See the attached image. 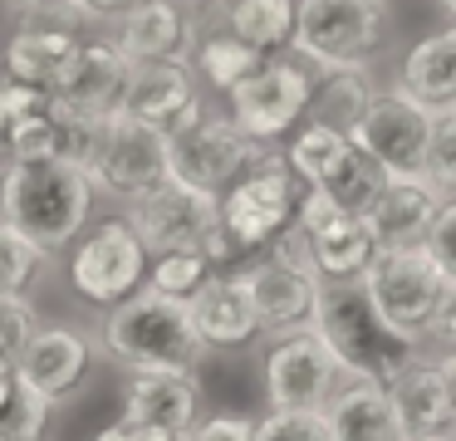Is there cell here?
<instances>
[{"mask_svg": "<svg viewBox=\"0 0 456 441\" xmlns=\"http://www.w3.org/2000/svg\"><path fill=\"white\" fill-rule=\"evenodd\" d=\"M94 182L84 167L64 157L45 162H11L0 172V221L15 225L45 255L69 250L94 216Z\"/></svg>", "mask_w": 456, "mask_h": 441, "instance_id": "1", "label": "cell"}, {"mask_svg": "<svg viewBox=\"0 0 456 441\" xmlns=\"http://www.w3.org/2000/svg\"><path fill=\"white\" fill-rule=\"evenodd\" d=\"M103 353L128 372H197L207 358V343L191 329L187 299H172L142 284L138 294L109 304L103 319Z\"/></svg>", "mask_w": 456, "mask_h": 441, "instance_id": "2", "label": "cell"}, {"mask_svg": "<svg viewBox=\"0 0 456 441\" xmlns=\"http://www.w3.org/2000/svg\"><path fill=\"white\" fill-rule=\"evenodd\" d=\"M319 339L329 343V353L338 358L344 378H368V382H393L403 368L417 363V343H407L403 333H393L378 309L368 304L363 284H329L319 294V314H314Z\"/></svg>", "mask_w": 456, "mask_h": 441, "instance_id": "3", "label": "cell"}, {"mask_svg": "<svg viewBox=\"0 0 456 441\" xmlns=\"http://www.w3.org/2000/svg\"><path fill=\"white\" fill-rule=\"evenodd\" d=\"M446 280L452 274L442 270V260L427 250V241H417V245H387V250H378L358 284H363L368 304L378 309V319L387 329L403 333L407 343H422L432 333Z\"/></svg>", "mask_w": 456, "mask_h": 441, "instance_id": "4", "label": "cell"}, {"mask_svg": "<svg viewBox=\"0 0 456 441\" xmlns=\"http://www.w3.org/2000/svg\"><path fill=\"white\" fill-rule=\"evenodd\" d=\"M295 182L299 176L289 172V157L275 152L270 143H260L256 157H250V167L221 192V231L236 245L240 260L265 250V245L295 221V201H299Z\"/></svg>", "mask_w": 456, "mask_h": 441, "instance_id": "5", "label": "cell"}, {"mask_svg": "<svg viewBox=\"0 0 456 441\" xmlns=\"http://www.w3.org/2000/svg\"><path fill=\"white\" fill-rule=\"evenodd\" d=\"M383 0H295V49L314 69H368L383 49Z\"/></svg>", "mask_w": 456, "mask_h": 441, "instance_id": "6", "label": "cell"}, {"mask_svg": "<svg viewBox=\"0 0 456 441\" xmlns=\"http://www.w3.org/2000/svg\"><path fill=\"white\" fill-rule=\"evenodd\" d=\"M354 147L383 172V182H427V137H432V108L407 88L373 94L368 113L354 123Z\"/></svg>", "mask_w": 456, "mask_h": 441, "instance_id": "7", "label": "cell"}, {"mask_svg": "<svg viewBox=\"0 0 456 441\" xmlns=\"http://www.w3.org/2000/svg\"><path fill=\"white\" fill-rule=\"evenodd\" d=\"M285 157H289V172L305 186L324 192L334 206L358 211V216L368 211V201H373L378 186H383V172L358 152L354 137L329 127V123H314V118L299 127V137L285 147Z\"/></svg>", "mask_w": 456, "mask_h": 441, "instance_id": "8", "label": "cell"}, {"mask_svg": "<svg viewBox=\"0 0 456 441\" xmlns=\"http://www.w3.org/2000/svg\"><path fill=\"white\" fill-rule=\"evenodd\" d=\"M148 265H152V255H148V245H142V235L133 231V221H103L99 231L79 235V241L69 245L74 294L99 304V309L138 294L142 284H148Z\"/></svg>", "mask_w": 456, "mask_h": 441, "instance_id": "9", "label": "cell"}, {"mask_svg": "<svg viewBox=\"0 0 456 441\" xmlns=\"http://www.w3.org/2000/svg\"><path fill=\"white\" fill-rule=\"evenodd\" d=\"M89 182L94 192L118 196V201L152 192L158 182H167V133L158 123L123 113V108H109L99 152L89 162Z\"/></svg>", "mask_w": 456, "mask_h": 441, "instance_id": "10", "label": "cell"}, {"mask_svg": "<svg viewBox=\"0 0 456 441\" xmlns=\"http://www.w3.org/2000/svg\"><path fill=\"white\" fill-rule=\"evenodd\" d=\"M309 94H314V74L299 59L265 54L256 74H246L231 88V123L250 137V143H280L299 118L309 113Z\"/></svg>", "mask_w": 456, "mask_h": 441, "instance_id": "11", "label": "cell"}, {"mask_svg": "<svg viewBox=\"0 0 456 441\" xmlns=\"http://www.w3.org/2000/svg\"><path fill=\"white\" fill-rule=\"evenodd\" d=\"M128 221L142 235L148 255L162 250H207V241L221 225V196L197 192L187 182H158L152 192L128 201Z\"/></svg>", "mask_w": 456, "mask_h": 441, "instance_id": "12", "label": "cell"}, {"mask_svg": "<svg viewBox=\"0 0 456 441\" xmlns=\"http://www.w3.org/2000/svg\"><path fill=\"white\" fill-rule=\"evenodd\" d=\"M260 143H250L231 118H187L182 127L167 133V176L187 182L197 192H226L240 172L250 167Z\"/></svg>", "mask_w": 456, "mask_h": 441, "instance_id": "13", "label": "cell"}, {"mask_svg": "<svg viewBox=\"0 0 456 441\" xmlns=\"http://www.w3.org/2000/svg\"><path fill=\"white\" fill-rule=\"evenodd\" d=\"M295 225L305 231V241H309V255H314L319 280H329V284L363 280V270L373 265V255H378V241H373V231H368L363 216L334 206L324 192H314V186L295 201Z\"/></svg>", "mask_w": 456, "mask_h": 441, "instance_id": "14", "label": "cell"}, {"mask_svg": "<svg viewBox=\"0 0 456 441\" xmlns=\"http://www.w3.org/2000/svg\"><path fill=\"white\" fill-rule=\"evenodd\" d=\"M338 358L329 353V343L319 339V329H289L275 333L265 353V397L270 407H324L338 392Z\"/></svg>", "mask_w": 456, "mask_h": 441, "instance_id": "15", "label": "cell"}, {"mask_svg": "<svg viewBox=\"0 0 456 441\" xmlns=\"http://www.w3.org/2000/svg\"><path fill=\"white\" fill-rule=\"evenodd\" d=\"M250 290V304H256L260 333H289V329H314L319 314V294H324V280H319L309 265H295L285 255H260L256 265L240 270Z\"/></svg>", "mask_w": 456, "mask_h": 441, "instance_id": "16", "label": "cell"}, {"mask_svg": "<svg viewBox=\"0 0 456 441\" xmlns=\"http://www.w3.org/2000/svg\"><path fill=\"white\" fill-rule=\"evenodd\" d=\"M118 108L142 118V123H158L162 133H172V127H182L187 118L201 113L197 74H191L187 59H133Z\"/></svg>", "mask_w": 456, "mask_h": 441, "instance_id": "17", "label": "cell"}, {"mask_svg": "<svg viewBox=\"0 0 456 441\" xmlns=\"http://www.w3.org/2000/svg\"><path fill=\"white\" fill-rule=\"evenodd\" d=\"M89 339L79 329H64V323H40L30 333V343L15 358V378L30 392H40L50 407L69 402L79 392V382L89 378Z\"/></svg>", "mask_w": 456, "mask_h": 441, "instance_id": "18", "label": "cell"}, {"mask_svg": "<svg viewBox=\"0 0 456 441\" xmlns=\"http://www.w3.org/2000/svg\"><path fill=\"white\" fill-rule=\"evenodd\" d=\"M128 64L133 59L113 39H89V45L79 39L69 64L50 84L54 108L60 113H109V108H118L123 84H128Z\"/></svg>", "mask_w": 456, "mask_h": 441, "instance_id": "19", "label": "cell"}, {"mask_svg": "<svg viewBox=\"0 0 456 441\" xmlns=\"http://www.w3.org/2000/svg\"><path fill=\"white\" fill-rule=\"evenodd\" d=\"M387 397H393L403 441H456V392L442 363L417 358L387 382Z\"/></svg>", "mask_w": 456, "mask_h": 441, "instance_id": "20", "label": "cell"}, {"mask_svg": "<svg viewBox=\"0 0 456 441\" xmlns=\"http://www.w3.org/2000/svg\"><path fill=\"white\" fill-rule=\"evenodd\" d=\"M113 45L128 59H191L197 49V20L182 0H138L118 15Z\"/></svg>", "mask_w": 456, "mask_h": 441, "instance_id": "21", "label": "cell"}, {"mask_svg": "<svg viewBox=\"0 0 456 441\" xmlns=\"http://www.w3.org/2000/svg\"><path fill=\"white\" fill-rule=\"evenodd\" d=\"M197 372H133L123 392V421L133 431H182L197 421Z\"/></svg>", "mask_w": 456, "mask_h": 441, "instance_id": "22", "label": "cell"}, {"mask_svg": "<svg viewBox=\"0 0 456 441\" xmlns=\"http://www.w3.org/2000/svg\"><path fill=\"white\" fill-rule=\"evenodd\" d=\"M187 314L207 348H240V343H250L260 333L256 304H250V290L240 274L211 270L201 280V290L187 299Z\"/></svg>", "mask_w": 456, "mask_h": 441, "instance_id": "23", "label": "cell"}, {"mask_svg": "<svg viewBox=\"0 0 456 441\" xmlns=\"http://www.w3.org/2000/svg\"><path fill=\"white\" fill-rule=\"evenodd\" d=\"M436 206H442V192L432 182H383L378 196L368 201L363 221L373 231L378 250H387V245H417L432 231Z\"/></svg>", "mask_w": 456, "mask_h": 441, "instance_id": "24", "label": "cell"}, {"mask_svg": "<svg viewBox=\"0 0 456 441\" xmlns=\"http://www.w3.org/2000/svg\"><path fill=\"white\" fill-rule=\"evenodd\" d=\"M324 417L334 441H403V427H397L393 397H387L383 382L354 378L324 402Z\"/></svg>", "mask_w": 456, "mask_h": 441, "instance_id": "25", "label": "cell"}, {"mask_svg": "<svg viewBox=\"0 0 456 441\" xmlns=\"http://www.w3.org/2000/svg\"><path fill=\"white\" fill-rule=\"evenodd\" d=\"M79 49V35L69 25H50V20H30L15 29V39L5 45V74L25 78V84H54L69 54Z\"/></svg>", "mask_w": 456, "mask_h": 441, "instance_id": "26", "label": "cell"}, {"mask_svg": "<svg viewBox=\"0 0 456 441\" xmlns=\"http://www.w3.org/2000/svg\"><path fill=\"white\" fill-rule=\"evenodd\" d=\"M403 84L412 98H422L427 108H446L456 103V20L452 29H436V35L417 39L403 54Z\"/></svg>", "mask_w": 456, "mask_h": 441, "instance_id": "27", "label": "cell"}, {"mask_svg": "<svg viewBox=\"0 0 456 441\" xmlns=\"http://www.w3.org/2000/svg\"><path fill=\"white\" fill-rule=\"evenodd\" d=\"M378 88L368 84V69H319L314 94H309V118L329 123L338 133H354V123L368 113Z\"/></svg>", "mask_w": 456, "mask_h": 441, "instance_id": "28", "label": "cell"}, {"mask_svg": "<svg viewBox=\"0 0 456 441\" xmlns=\"http://www.w3.org/2000/svg\"><path fill=\"white\" fill-rule=\"evenodd\" d=\"M226 29L260 54H280L295 35V0H226Z\"/></svg>", "mask_w": 456, "mask_h": 441, "instance_id": "29", "label": "cell"}, {"mask_svg": "<svg viewBox=\"0 0 456 441\" xmlns=\"http://www.w3.org/2000/svg\"><path fill=\"white\" fill-rule=\"evenodd\" d=\"M191 54H197V74H207V84L221 88V94H231L240 78L256 74V69L265 64V54H260L256 45H246L240 35H231V29L197 39V49H191Z\"/></svg>", "mask_w": 456, "mask_h": 441, "instance_id": "30", "label": "cell"}, {"mask_svg": "<svg viewBox=\"0 0 456 441\" xmlns=\"http://www.w3.org/2000/svg\"><path fill=\"white\" fill-rule=\"evenodd\" d=\"M45 260L50 255L35 241H25L15 225L0 221V299H30V290L40 284Z\"/></svg>", "mask_w": 456, "mask_h": 441, "instance_id": "31", "label": "cell"}, {"mask_svg": "<svg viewBox=\"0 0 456 441\" xmlns=\"http://www.w3.org/2000/svg\"><path fill=\"white\" fill-rule=\"evenodd\" d=\"M211 270H216V265H211L207 250H162V255H152V265H148V290L172 294V299H191Z\"/></svg>", "mask_w": 456, "mask_h": 441, "instance_id": "32", "label": "cell"}, {"mask_svg": "<svg viewBox=\"0 0 456 441\" xmlns=\"http://www.w3.org/2000/svg\"><path fill=\"white\" fill-rule=\"evenodd\" d=\"M5 157H11V162H45V157H60V108L5 123Z\"/></svg>", "mask_w": 456, "mask_h": 441, "instance_id": "33", "label": "cell"}, {"mask_svg": "<svg viewBox=\"0 0 456 441\" xmlns=\"http://www.w3.org/2000/svg\"><path fill=\"white\" fill-rule=\"evenodd\" d=\"M45 417H50V402L15 382L0 402V441H45Z\"/></svg>", "mask_w": 456, "mask_h": 441, "instance_id": "34", "label": "cell"}, {"mask_svg": "<svg viewBox=\"0 0 456 441\" xmlns=\"http://www.w3.org/2000/svg\"><path fill=\"white\" fill-rule=\"evenodd\" d=\"M256 441H334L324 407H270L256 421Z\"/></svg>", "mask_w": 456, "mask_h": 441, "instance_id": "35", "label": "cell"}, {"mask_svg": "<svg viewBox=\"0 0 456 441\" xmlns=\"http://www.w3.org/2000/svg\"><path fill=\"white\" fill-rule=\"evenodd\" d=\"M427 182L442 196L456 192V103L432 108V137H427Z\"/></svg>", "mask_w": 456, "mask_h": 441, "instance_id": "36", "label": "cell"}, {"mask_svg": "<svg viewBox=\"0 0 456 441\" xmlns=\"http://www.w3.org/2000/svg\"><path fill=\"white\" fill-rule=\"evenodd\" d=\"M40 329L30 299H0V363H15L20 348L30 343V333Z\"/></svg>", "mask_w": 456, "mask_h": 441, "instance_id": "37", "label": "cell"}, {"mask_svg": "<svg viewBox=\"0 0 456 441\" xmlns=\"http://www.w3.org/2000/svg\"><path fill=\"white\" fill-rule=\"evenodd\" d=\"M54 94L45 84H25V78H11L0 84V123H15V118H30V113H50Z\"/></svg>", "mask_w": 456, "mask_h": 441, "instance_id": "38", "label": "cell"}, {"mask_svg": "<svg viewBox=\"0 0 456 441\" xmlns=\"http://www.w3.org/2000/svg\"><path fill=\"white\" fill-rule=\"evenodd\" d=\"M182 441H256V421L240 412H211V417L191 421Z\"/></svg>", "mask_w": 456, "mask_h": 441, "instance_id": "39", "label": "cell"}, {"mask_svg": "<svg viewBox=\"0 0 456 441\" xmlns=\"http://www.w3.org/2000/svg\"><path fill=\"white\" fill-rule=\"evenodd\" d=\"M427 250L442 260V270L456 280V192L442 196V206H436L432 216V231H427Z\"/></svg>", "mask_w": 456, "mask_h": 441, "instance_id": "40", "label": "cell"}, {"mask_svg": "<svg viewBox=\"0 0 456 441\" xmlns=\"http://www.w3.org/2000/svg\"><path fill=\"white\" fill-rule=\"evenodd\" d=\"M432 339H442L446 348H456V280H446V294H442L436 319H432Z\"/></svg>", "mask_w": 456, "mask_h": 441, "instance_id": "41", "label": "cell"}, {"mask_svg": "<svg viewBox=\"0 0 456 441\" xmlns=\"http://www.w3.org/2000/svg\"><path fill=\"white\" fill-rule=\"evenodd\" d=\"M20 15H30V20H74L79 15V5L74 0H11Z\"/></svg>", "mask_w": 456, "mask_h": 441, "instance_id": "42", "label": "cell"}, {"mask_svg": "<svg viewBox=\"0 0 456 441\" xmlns=\"http://www.w3.org/2000/svg\"><path fill=\"white\" fill-rule=\"evenodd\" d=\"M79 5V15H89V20H118L123 10H133L138 0H74Z\"/></svg>", "mask_w": 456, "mask_h": 441, "instance_id": "43", "label": "cell"}, {"mask_svg": "<svg viewBox=\"0 0 456 441\" xmlns=\"http://www.w3.org/2000/svg\"><path fill=\"white\" fill-rule=\"evenodd\" d=\"M94 441H138V431H133L128 421L118 417V421H113V427H103V431H99V437H94Z\"/></svg>", "mask_w": 456, "mask_h": 441, "instance_id": "44", "label": "cell"}, {"mask_svg": "<svg viewBox=\"0 0 456 441\" xmlns=\"http://www.w3.org/2000/svg\"><path fill=\"white\" fill-rule=\"evenodd\" d=\"M15 382H20L15 378V363H0V402H5V392H11Z\"/></svg>", "mask_w": 456, "mask_h": 441, "instance_id": "45", "label": "cell"}, {"mask_svg": "<svg viewBox=\"0 0 456 441\" xmlns=\"http://www.w3.org/2000/svg\"><path fill=\"white\" fill-rule=\"evenodd\" d=\"M138 441H182V437H172V431H138Z\"/></svg>", "mask_w": 456, "mask_h": 441, "instance_id": "46", "label": "cell"}, {"mask_svg": "<svg viewBox=\"0 0 456 441\" xmlns=\"http://www.w3.org/2000/svg\"><path fill=\"white\" fill-rule=\"evenodd\" d=\"M442 368H446V378H452V392H456V348L442 358Z\"/></svg>", "mask_w": 456, "mask_h": 441, "instance_id": "47", "label": "cell"}, {"mask_svg": "<svg viewBox=\"0 0 456 441\" xmlns=\"http://www.w3.org/2000/svg\"><path fill=\"white\" fill-rule=\"evenodd\" d=\"M442 10H446V15H452V20H456V0H442Z\"/></svg>", "mask_w": 456, "mask_h": 441, "instance_id": "48", "label": "cell"}, {"mask_svg": "<svg viewBox=\"0 0 456 441\" xmlns=\"http://www.w3.org/2000/svg\"><path fill=\"white\" fill-rule=\"evenodd\" d=\"M0 157H5V123H0Z\"/></svg>", "mask_w": 456, "mask_h": 441, "instance_id": "49", "label": "cell"}, {"mask_svg": "<svg viewBox=\"0 0 456 441\" xmlns=\"http://www.w3.org/2000/svg\"><path fill=\"white\" fill-rule=\"evenodd\" d=\"M182 5H187V10H191V5H211V0H182Z\"/></svg>", "mask_w": 456, "mask_h": 441, "instance_id": "50", "label": "cell"}]
</instances>
